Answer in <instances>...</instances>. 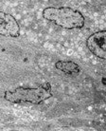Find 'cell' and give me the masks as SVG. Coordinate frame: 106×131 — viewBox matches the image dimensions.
<instances>
[{
	"instance_id": "obj_5",
	"label": "cell",
	"mask_w": 106,
	"mask_h": 131,
	"mask_svg": "<svg viewBox=\"0 0 106 131\" xmlns=\"http://www.w3.org/2000/svg\"><path fill=\"white\" fill-rule=\"evenodd\" d=\"M55 68L66 74H75L81 71L80 66L72 61H58L55 64Z\"/></svg>"
},
{
	"instance_id": "obj_2",
	"label": "cell",
	"mask_w": 106,
	"mask_h": 131,
	"mask_svg": "<svg viewBox=\"0 0 106 131\" xmlns=\"http://www.w3.org/2000/svg\"><path fill=\"white\" fill-rule=\"evenodd\" d=\"M51 97L52 88L50 83H45L35 89L19 86L13 91L7 90L4 94V99L13 104L30 103L32 105H39Z\"/></svg>"
},
{
	"instance_id": "obj_4",
	"label": "cell",
	"mask_w": 106,
	"mask_h": 131,
	"mask_svg": "<svg viewBox=\"0 0 106 131\" xmlns=\"http://www.w3.org/2000/svg\"><path fill=\"white\" fill-rule=\"evenodd\" d=\"M0 35L12 38H17L20 35V26L16 19L3 12H0Z\"/></svg>"
},
{
	"instance_id": "obj_1",
	"label": "cell",
	"mask_w": 106,
	"mask_h": 131,
	"mask_svg": "<svg viewBox=\"0 0 106 131\" xmlns=\"http://www.w3.org/2000/svg\"><path fill=\"white\" fill-rule=\"evenodd\" d=\"M43 17L67 30L82 29L85 23L83 13L69 7L46 8L43 10Z\"/></svg>"
},
{
	"instance_id": "obj_3",
	"label": "cell",
	"mask_w": 106,
	"mask_h": 131,
	"mask_svg": "<svg viewBox=\"0 0 106 131\" xmlns=\"http://www.w3.org/2000/svg\"><path fill=\"white\" fill-rule=\"evenodd\" d=\"M86 46L95 56L100 59L106 58V30L93 33L86 40Z\"/></svg>"
}]
</instances>
